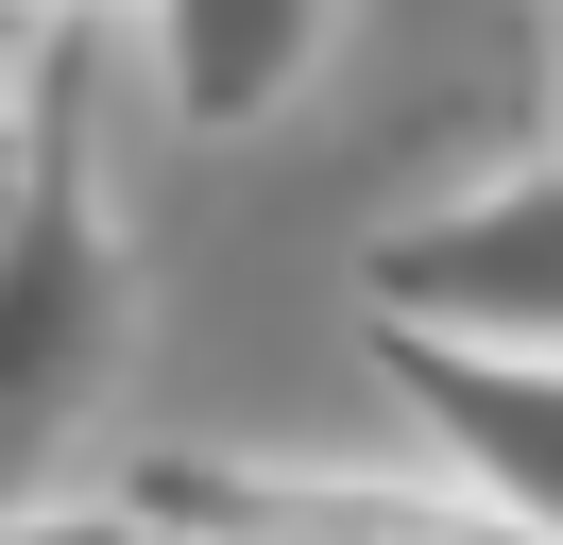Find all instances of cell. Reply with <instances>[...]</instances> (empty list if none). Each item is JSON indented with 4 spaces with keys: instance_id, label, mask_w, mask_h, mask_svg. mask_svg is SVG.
Masks as SVG:
<instances>
[{
    "instance_id": "cell-8",
    "label": "cell",
    "mask_w": 563,
    "mask_h": 545,
    "mask_svg": "<svg viewBox=\"0 0 563 545\" xmlns=\"http://www.w3.org/2000/svg\"><path fill=\"white\" fill-rule=\"evenodd\" d=\"M18 18H52V34H69V18H103V0H18Z\"/></svg>"
},
{
    "instance_id": "cell-6",
    "label": "cell",
    "mask_w": 563,
    "mask_h": 545,
    "mask_svg": "<svg viewBox=\"0 0 563 545\" xmlns=\"http://www.w3.org/2000/svg\"><path fill=\"white\" fill-rule=\"evenodd\" d=\"M0 545H172L137 494H0Z\"/></svg>"
},
{
    "instance_id": "cell-4",
    "label": "cell",
    "mask_w": 563,
    "mask_h": 545,
    "mask_svg": "<svg viewBox=\"0 0 563 545\" xmlns=\"http://www.w3.org/2000/svg\"><path fill=\"white\" fill-rule=\"evenodd\" d=\"M376 375L393 409L427 426V460L478 477L529 545H563V358H512V341H410L376 324Z\"/></svg>"
},
{
    "instance_id": "cell-5",
    "label": "cell",
    "mask_w": 563,
    "mask_h": 545,
    "mask_svg": "<svg viewBox=\"0 0 563 545\" xmlns=\"http://www.w3.org/2000/svg\"><path fill=\"white\" fill-rule=\"evenodd\" d=\"M137 34H154V102L188 136H274L308 68L342 52V0H137Z\"/></svg>"
},
{
    "instance_id": "cell-7",
    "label": "cell",
    "mask_w": 563,
    "mask_h": 545,
    "mask_svg": "<svg viewBox=\"0 0 563 545\" xmlns=\"http://www.w3.org/2000/svg\"><path fill=\"white\" fill-rule=\"evenodd\" d=\"M547 154H563V0H547Z\"/></svg>"
},
{
    "instance_id": "cell-2",
    "label": "cell",
    "mask_w": 563,
    "mask_h": 545,
    "mask_svg": "<svg viewBox=\"0 0 563 545\" xmlns=\"http://www.w3.org/2000/svg\"><path fill=\"white\" fill-rule=\"evenodd\" d=\"M358 324L563 358V154H529V170H478V188L410 204V222H393L376 256H358Z\"/></svg>"
},
{
    "instance_id": "cell-3",
    "label": "cell",
    "mask_w": 563,
    "mask_h": 545,
    "mask_svg": "<svg viewBox=\"0 0 563 545\" xmlns=\"http://www.w3.org/2000/svg\"><path fill=\"white\" fill-rule=\"evenodd\" d=\"M120 494L172 545H529L478 477H342V460H137Z\"/></svg>"
},
{
    "instance_id": "cell-1",
    "label": "cell",
    "mask_w": 563,
    "mask_h": 545,
    "mask_svg": "<svg viewBox=\"0 0 563 545\" xmlns=\"http://www.w3.org/2000/svg\"><path fill=\"white\" fill-rule=\"evenodd\" d=\"M120 307H137L120 290V204H103V170H86L69 68H52V136H35V170H18V204H0V477L52 460V443L103 409Z\"/></svg>"
}]
</instances>
